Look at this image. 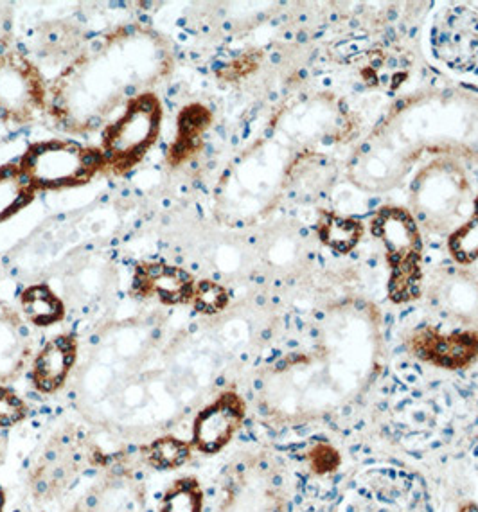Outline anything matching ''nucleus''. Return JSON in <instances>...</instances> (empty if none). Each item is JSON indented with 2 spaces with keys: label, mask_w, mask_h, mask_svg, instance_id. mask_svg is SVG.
I'll list each match as a JSON object with an SVG mask.
<instances>
[{
  "label": "nucleus",
  "mask_w": 478,
  "mask_h": 512,
  "mask_svg": "<svg viewBox=\"0 0 478 512\" xmlns=\"http://www.w3.org/2000/svg\"><path fill=\"white\" fill-rule=\"evenodd\" d=\"M169 45L142 26L117 27L78 54L49 83L47 112L63 132L74 135L107 128L117 108L168 76Z\"/></svg>",
  "instance_id": "obj_1"
},
{
  "label": "nucleus",
  "mask_w": 478,
  "mask_h": 512,
  "mask_svg": "<svg viewBox=\"0 0 478 512\" xmlns=\"http://www.w3.org/2000/svg\"><path fill=\"white\" fill-rule=\"evenodd\" d=\"M256 398L261 415L275 426L313 423L346 403L319 353L292 354L268 367Z\"/></svg>",
  "instance_id": "obj_2"
},
{
  "label": "nucleus",
  "mask_w": 478,
  "mask_h": 512,
  "mask_svg": "<svg viewBox=\"0 0 478 512\" xmlns=\"http://www.w3.org/2000/svg\"><path fill=\"white\" fill-rule=\"evenodd\" d=\"M98 444L87 441L74 430L54 433L42 444L33 464L27 469L24 486L26 498L35 509H47L71 495L74 486L85 475V469H101L112 457Z\"/></svg>",
  "instance_id": "obj_3"
},
{
  "label": "nucleus",
  "mask_w": 478,
  "mask_h": 512,
  "mask_svg": "<svg viewBox=\"0 0 478 512\" xmlns=\"http://www.w3.org/2000/svg\"><path fill=\"white\" fill-rule=\"evenodd\" d=\"M320 358L342 396L355 398L371 383L378 367V333L371 318L344 315L329 322Z\"/></svg>",
  "instance_id": "obj_4"
},
{
  "label": "nucleus",
  "mask_w": 478,
  "mask_h": 512,
  "mask_svg": "<svg viewBox=\"0 0 478 512\" xmlns=\"http://www.w3.org/2000/svg\"><path fill=\"white\" fill-rule=\"evenodd\" d=\"M160 126V99L153 92L133 96L124 106L123 114L103 130L99 150L103 153L105 171L117 177L132 171L159 139Z\"/></svg>",
  "instance_id": "obj_5"
},
{
  "label": "nucleus",
  "mask_w": 478,
  "mask_h": 512,
  "mask_svg": "<svg viewBox=\"0 0 478 512\" xmlns=\"http://www.w3.org/2000/svg\"><path fill=\"white\" fill-rule=\"evenodd\" d=\"M283 473L268 453H245L223 477L222 498L214 512H286Z\"/></svg>",
  "instance_id": "obj_6"
},
{
  "label": "nucleus",
  "mask_w": 478,
  "mask_h": 512,
  "mask_svg": "<svg viewBox=\"0 0 478 512\" xmlns=\"http://www.w3.org/2000/svg\"><path fill=\"white\" fill-rule=\"evenodd\" d=\"M20 169L36 191L83 186L105 171L99 148L76 141L36 142L20 159Z\"/></svg>",
  "instance_id": "obj_7"
},
{
  "label": "nucleus",
  "mask_w": 478,
  "mask_h": 512,
  "mask_svg": "<svg viewBox=\"0 0 478 512\" xmlns=\"http://www.w3.org/2000/svg\"><path fill=\"white\" fill-rule=\"evenodd\" d=\"M374 234L380 236L389 252L390 301H414L419 295V281H421V236L416 221L405 209H383L372 221Z\"/></svg>",
  "instance_id": "obj_8"
},
{
  "label": "nucleus",
  "mask_w": 478,
  "mask_h": 512,
  "mask_svg": "<svg viewBox=\"0 0 478 512\" xmlns=\"http://www.w3.org/2000/svg\"><path fill=\"white\" fill-rule=\"evenodd\" d=\"M49 83L44 74L18 49L0 51V121L31 124L47 112Z\"/></svg>",
  "instance_id": "obj_9"
},
{
  "label": "nucleus",
  "mask_w": 478,
  "mask_h": 512,
  "mask_svg": "<svg viewBox=\"0 0 478 512\" xmlns=\"http://www.w3.org/2000/svg\"><path fill=\"white\" fill-rule=\"evenodd\" d=\"M132 459L130 450L116 453L72 511L146 512L144 477Z\"/></svg>",
  "instance_id": "obj_10"
},
{
  "label": "nucleus",
  "mask_w": 478,
  "mask_h": 512,
  "mask_svg": "<svg viewBox=\"0 0 478 512\" xmlns=\"http://www.w3.org/2000/svg\"><path fill=\"white\" fill-rule=\"evenodd\" d=\"M405 347L419 362L444 371H462L478 362V329L444 333L432 326L417 327L408 333Z\"/></svg>",
  "instance_id": "obj_11"
},
{
  "label": "nucleus",
  "mask_w": 478,
  "mask_h": 512,
  "mask_svg": "<svg viewBox=\"0 0 478 512\" xmlns=\"http://www.w3.org/2000/svg\"><path fill=\"white\" fill-rule=\"evenodd\" d=\"M245 419L247 401L236 390H225L196 414L189 442L196 453L214 457L231 446Z\"/></svg>",
  "instance_id": "obj_12"
},
{
  "label": "nucleus",
  "mask_w": 478,
  "mask_h": 512,
  "mask_svg": "<svg viewBox=\"0 0 478 512\" xmlns=\"http://www.w3.org/2000/svg\"><path fill=\"white\" fill-rule=\"evenodd\" d=\"M196 283L191 274L166 263H142L133 275L132 293L139 299H157L162 304H189Z\"/></svg>",
  "instance_id": "obj_13"
},
{
  "label": "nucleus",
  "mask_w": 478,
  "mask_h": 512,
  "mask_svg": "<svg viewBox=\"0 0 478 512\" xmlns=\"http://www.w3.org/2000/svg\"><path fill=\"white\" fill-rule=\"evenodd\" d=\"M78 360V338L71 333L56 335L45 342L31 363V387L44 396L56 394L65 387Z\"/></svg>",
  "instance_id": "obj_14"
},
{
  "label": "nucleus",
  "mask_w": 478,
  "mask_h": 512,
  "mask_svg": "<svg viewBox=\"0 0 478 512\" xmlns=\"http://www.w3.org/2000/svg\"><path fill=\"white\" fill-rule=\"evenodd\" d=\"M33 358V336L26 318L8 304H0V385L18 380Z\"/></svg>",
  "instance_id": "obj_15"
},
{
  "label": "nucleus",
  "mask_w": 478,
  "mask_h": 512,
  "mask_svg": "<svg viewBox=\"0 0 478 512\" xmlns=\"http://www.w3.org/2000/svg\"><path fill=\"white\" fill-rule=\"evenodd\" d=\"M191 442L178 439L175 435H160L148 442H142L137 450V459L142 468L153 469L159 473L178 471L193 459Z\"/></svg>",
  "instance_id": "obj_16"
},
{
  "label": "nucleus",
  "mask_w": 478,
  "mask_h": 512,
  "mask_svg": "<svg viewBox=\"0 0 478 512\" xmlns=\"http://www.w3.org/2000/svg\"><path fill=\"white\" fill-rule=\"evenodd\" d=\"M22 313L27 324L36 327H51L62 322L65 304L47 284H33L20 297Z\"/></svg>",
  "instance_id": "obj_17"
},
{
  "label": "nucleus",
  "mask_w": 478,
  "mask_h": 512,
  "mask_svg": "<svg viewBox=\"0 0 478 512\" xmlns=\"http://www.w3.org/2000/svg\"><path fill=\"white\" fill-rule=\"evenodd\" d=\"M36 189L20 166L0 168V223L26 207L35 198Z\"/></svg>",
  "instance_id": "obj_18"
},
{
  "label": "nucleus",
  "mask_w": 478,
  "mask_h": 512,
  "mask_svg": "<svg viewBox=\"0 0 478 512\" xmlns=\"http://www.w3.org/2000/svg\"><path fill=\"white\" fill-rule=\"evenodd\" d=\"M157 512H205V491L200 478L186 475L171 482L160 498Z\"/></svg>",
  "instance_id": "obj_19"
},
{
  "label": "nucleus",
  "mask_w": 478,
  "mask_h": 512,
  "mask_svg": "<svg viewBox=\"0 0 478 512\" xmlns=\"http://www.w3.org/2000/svg\"><path fill=\"white\" fill-rule=\"evenodd\" d=\"M211 121V114L204 106L195 105L187 108L180 115V126H178L177 142L173 146V157L182 155L180 162L193 155L200 148V137L204 133L207 124Z\"/></svg>",
  "instance_id": "obj_20"
},
{
  "label": "nucleus",
  "mask_w": 478,
  "mask_h": 512,
  "mask_svg": "<svg viewBox=\"0 0 478 512\" xmlns=\"http://www.w3.org/2000/svg\"><path fill=\"white\" fill-rule=\"evenodd\" d=\"M362 232V227L356 221L342 220L337 216H328L319 225L320 238L338 252H347L355 247Z\"/></svg>",
  "instance_id": "obj_21"
},
{
  "label": "nucleus",
  "mask_w": 478,
  "mask_h": 512,
  "mask_svg": "<svg viewBox=\"0 0 478 512\" xmlns=\"http://www.w3.org/2000/svg\"><path fill=\"white\" fill-rule=\"evenodd\" d=\"M29 417V407L17 390L0 385V430H11Z\"/></svg>",
  "instance_id": "obj_22"
},
{
  "label": "nucleus",
  "mask_w": 478,
  "mask_h": 512,
  "mask_svg": "<svg viewBox=\"0 0 478 512\" xmlns=\"http://www.w3.org/2000/svg\"><path fill=\"white\" fill-rule=\"evenodd\" d=\"M227 304H229V295L220 284L213 281H202L196 284L193 306L198 313L216 315L227 308Z\"/></svg>",
  "instance_id": "obj_23"
},
{
  "label": "nucleus",
  "mask_w": 478,
  "mask_h": 512,
  "mask_svg": "<svg viewBox=\"0 0 478 512\" xmlns=\"http://www.w3.org/2000/svg\"><path fill=\"white\" fill-rule=\"evenodd\" d=\"M452 250L453 256L462 263L473 261L478 256V202L477 211L473 214L470 223L453 236Z\"/></svg>",
  "instance_id": "obj_24"
},
{
  "label": "nucleus",
  "mask_w": 478,
  "mask_h": 512,
  "mask_svg": "<svg viewBox=\"0 0 478 512\" xmlns=\"http://www.w3.org/2000/svg\"><path fill=\"white\" fill-rule=\"evenodd\" d=\"M6 504H8V493L4 487H0V512H6Z\"/></svg>",
  "instance_id": "obj_25"
},
{
  "label": "nucleus",
  "mask_w": 478,
  "mask_h": 512,
  "mask_svg": "<svg viewBox=\"0 0 478 512\" xmlns=\"http://www.w3.org/2000/svg\"><path fill=\"white\" fill-rule=\"evenodd\" d=\"M6 459V439H4V435L0 433V464L4 462Z\"/></svg>",
  "instance_id": "obj_26"
},
{
  "label": "nucleus",
  "mask_w": 478,
  "mask_h": 512,
  "mask_svg": "<svg viewBox=\"0 0 478 512\" xmlns=\"http://www.w3.org/2000/svg\"><path fill=\"white\" fill-rule=\"evenodd\" d=\"M459 512H478V504H475V502H468V504L461 505Z\"/></svg>",
  "instance_id": "obj_27"
},
{
  "label": "nucleus",
  "mask_w": 478,
  "mask_h": 512,
  "mask_svg": "<svg viewBox=\"0 0 478 512\" xmlns=\"http://www.w3.org/2000/svg\"><path fill=\"white\" fill-rule=\"evenodd\" d=\"M72 512H76V511H72Z\"/></svg>",
  "instance_id": "obj_28"
}]
</instances>
